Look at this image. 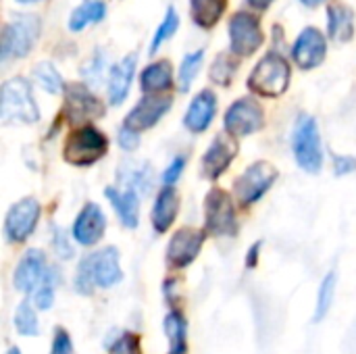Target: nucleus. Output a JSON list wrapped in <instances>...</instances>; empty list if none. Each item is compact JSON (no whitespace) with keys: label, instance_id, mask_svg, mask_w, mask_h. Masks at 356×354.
<instances>
[{"label":"nucleus","instance_id":"f257e3e1","mask_svg":"<svg viewBox=\"0 0 356 354\" xmlns=\"http://www.w3.org/2000/svg\"><path fill=\"white\" fill-rule=\"evenodd\" d=\"M121 280L123 271L119 265V250L106 246L79 261L75 273V290L83 296H90L94 288H113Z\"/></svg>","mask_w":356,"mask_h":354},{"label":"nucleus","instance_id":"f03ea898","mask_svg":"<svg viewBox=\"0 0 356 354\" xmlns=\"http://www.w3.org/2000/svg\"><path fill=\"white\" fill-rule=\"evenodd\" d=\"M0 119L4 125H31L40 119L31 86L23 77H13L2 83L0 92Z\"/></svg>","mask_w":356,"mask_h":354},{"label":"nucleus","instance_id":"7ed1b4c3","mask_svg":"<svg viewBox=\"0 0 356 354\" xmlns=\"http://www.w3.org/2000/svg\"><path fill=\"white\" fill-rule=\"evenodd\" d=\"M290 77L292 71L288 61L277 52H267L252 69L248 77V88L259 96L277 98L288 90Z\"/></svg>","mask_w":356,"mask_h":354},{"label":"nucleus","instance_id":"20e7f679","mask_svg":"<svg viewBox=\"0 0 356 354\" xmlns=\"http://www.w3.org/2000/svg\"><path fill=\"white\" fill-rule=\"evenodd\" d=\"M292 150H294V159L296 165L315 175L321 171L323 167V148H321V138H319V127L317 121L302 113L296 119L294 125V134H292Z\"/></svg>","mask_w":356,"mask_h":354},{"label":"nucleus","instance_id":"39448f33","mask_svg":"<svg viewBox=\"0 0 356 354\" xmlns=\"http://www.w3.org/2000/svg\"><path fill=\"white\" fill-rule=\"evenodd\" d=\"M106 152H108V138L100 129L92 125H83L67 136L63 159L73 167H90L98 163Z\"/></svg>","mask_w":356,"mask_h":354},{"label":"nucleus","instance_id":"423d86ee","mask_svg":"<svg viewBox=\"0 0 356 354\" xmlns=\"http://www.w3.org/2000/svg\"><path fill=\"white\" fill-rule=\"evenodd\" d=\"M42 31V21L35 15H19L8 21L2 29L0 40V58L2 63L10 58H23L29 54Z\"/></svg>","mask_w":356,"mask_h":354},{"label":"nucleus","instance_id":"0eeeda50","mask_svg":"<svg viewBox=\"0 0 356 354\" xmlns=\"http://www.w3.org/2000/svg\"><path fill=\"white\" fill-rule=\"evenodd\" d=\"M204 232L213 238H229L238 232L234 198L221 188L209 190L204 198Z\"/></svg>","mask_w":356,"mask_h":354},{"label":"nucleus","instance_id":"6e6552de","mask_svg":"<svg viewBox=\"0 0 356 354\" xmlns=\"http://www.w3.org/2000/svg\"><path fill=\"white\" fill-rule=\"evenodd\" d=\"M280 171L267 163V161H257L250 167H246V171L236 179L234 190H236V198L242 207H250L254 202H259L269 190L271 186L277 182Z\"/></svg>","mask_w":356,"mask_h":354},{"label":"nucleus","instance_id":"1a4fd4ad","mask_svg":"<svg viewBox=\"0 0 356 354\" xmlns=\"http://www.w3.org/2000/svg\"><path fill=\"white\" fill-rule=\"evenodd\" d=\"M223 125H225V134H229L232 138H246L250 134H257L265 125L263 106L250 96L240 98L227 108Z\"/></svg>","mask_w":356,"mask_h":354},{"label":"nucleus","instance_id":"9d476101","mask_svg":"<svg viewBox=\"0 0 356 354\" xmlns=\"http://www.w3.org/2000/svg\"><path fill=\"white\" fill-rule=\"evenodd\" d=\"M265 42L261 23L254 15L240 10L229 21V44L236 56H252Z\"/></svg>","mask_w":356,"mask_h":354},{"label":"nucleus","instance_id":"9b49d317","mask_svg":"<svg viewBox=\"0 0 356 354\" xmlns=\"http://www.w3.org/2000/svg\"><path fill=\"white\" fill-rule=\"evenodd\" d=\"M40 215H42V209H40V202L35 198H23L17 204H13L10 211L6 213V219H4L6 240L10 244L25 242L33 234V230L40 221Z\"/></svg>","mask_w":356,"mask_h":354},{"label":"nucleus","instance_id":"f8f14e48","mask_svg":"<svg viewBox=\"0 0 356 354\" xmlns=\"http://www.w3.org/2000/svg\"><path fill=\"white\" fill-rule=\"evenodd\" d=\"M207 232L196 227H181L177 230L167 246V265L171 269H186L196 261L202 250Z\"/></svg>","mask_w":356,"mask_h":354},{"label":"nucleus","instance_id":"ddd939ff","mask_svg":"<svg viewBox=\"0 0 356 354\" xmlns=\"http://www.w3.org/2000/svg\"><path fill=\"white\" fill-rule=\"evenodd\" d=\"M173 104V98L167 96V94H146L125 117V127L134 129V131H146L150 127H154L163 115L169 113Z\"/></svg>","mask_w":356,"mask_h":354},{"label":"nucleus","instance_id":"4468645a","mask_svg":"<svg viewBox=\"0 0 356 354\" xmlns=\"http://www.w3.org/2000/svg\"><path fill=\"white\" fill-rule=\"evenodd\" d=\"M65 115L71 123L98 119L104 115V104L81 83H67L65 88Z\"/></svg>","mask_w":356,"mask_h":354},{"label":"nucleus","instance_id":"2eb2a0df","mask_svg":"<svg viewBox=\"0 0 356 354\" xmlns=\"http://www.w3.org/2000/svg\"><path fill=\"white\" fill-rule=\"evenodd\" d=\"M238 154V146L234 142V138L229 134H219L211 146L207 148L204 156H202V165H200V173L204 179H219L232 165V161Z\"/></svg>","mask_w":356,"mask_h":354},{"label":"nucleus","instance_id":"dca6fc26","mask_svg":"<svg viewBox=\"0 0 356 354\" xmlns=\"http://www.w3.org/2000/svg\"><path fill=\"white\" fill-rule=\"evenodd\" d=\"M325 54H327V44L317 27H305L292 46V56L296 65L305 71L319 67L325 61Z\"/></svg>","mask_w":356,"mask_h":354},{"label":"nucleus","instance_id":"f3484780","mask_svg":"<svg viewBox=\"0 0 356 354\" xmlns=\"http://www.w3.org/2000/svg\"><path fill=\"white\" fill-rule=\"evenodd\" d=\"M48 273L42 250H27L15 269V288L23 294H35Z\"/></svg>","mask_w":356,"mask_h":354},{"label":"nucleus","instance_id":"a211bd4d","mask_svg":"<svg viewBox=\"0 0 356 354\" xmlns=\"http://www.w3.org/2000/svg\"><path fill=\"white\" fill-rule=\"evenodd\" d=\"M104 230H106V217H104L102 209L96 202L83 204V209L79 211V215L73 223L75 242L81 246H94L104 236Z\"/></svg>","mask_w":356,"mask_h":354},{"label":"nucleus","instance_id":"6ab92c4d","mask_svg":"<svg viewBox=\"0 0 356 354\" xmlns=\"http://www.w3.org/2000/svg\"><path fill=\"white\" fill-rule=\"evenodd\" d=\"M217 113V96L211 90H202L194 96V100L188 106V113L184 117V125L192 134H202L209 129Z\"/></svg>","mask_w":356,"mask_h":354},{"label":"nucleus","instance_id":"aec40b11","mask_svg":"<svg viewBox=\"0 0 356 354\" xmlns=\"http://www.w3.org/2000/svg\"><path fill=\"white\" fill-rule=\"evenodd\" d=\"M136 61H138L136 54H127L111 69V75H108V104L119 106L127 98L129 86H131L134 73H136Z\"/></svg>","mask_w":356,"mask_h":354},{"label":"nucleus","instance_id":"412c9836","mask_svg":"<svg viewBox=\"0 0 356 354\" xmlns=\"http://www.w3.org/2000/svg\"><path fill=\"white\" fill-rule=\"evenodd\" d=\"M177 213H179V194H177V190L173 186H163V190L159 192V196L154 200L152 215H150L154 232L165 234L173 225V221L177 219Z\"/></svg>","mask_w":356,"mask_h":354},{"label":"nucleus","instance_id":"4be33fe9","mask_svg":"<svg viewBox=\"0 0 356 354\" xmlns=\"http://www.w3.org/2000/svg\"><path fill=\"white\" fill-rule=\"evenodd\" d=\"M106 198L111 200L113 209L117 211L121 223L129 230L138 227V219H140V194L136 190H119V188H106L104 190Z\"/></svg>","mask_w":356,"mask_h":354},{"label":"nucleus","instance_id":"5701e85b","mask_svg":"<svg viewBox=\"0 0 356 354\" xmlns=\"http://www.w3.org/2000/svg\"><path fill=\"white\" fill-rule=\"evenodd\" d=\"M327 33L334 42L344 44L355 35V13L344 2H334L327 8Z\"/></svg>","mask_w":356,"mask_h":354},{"label":"nucleus","instance_id":"b1692460","mask_svg":"<svg viewBox=\"0 0 356 354\" xmlns=\"http://www.w3.org/2000/svg\"><path fill=\"white\" fill-rule=\"evenodd\" d=\"M171 83H173V73H171L169 61H156L148 65L140 77V86L144 94H161L169 90Z\"/></svg>","mask_w":356,"mask_h":354},{"label":"nucleus","instance_id":"393cba45","mask_svg":"<svg viewBox=\"0 0 356 354\" xmlns=\"http://www.w3.org/2000/svg\"><path fill=\"white\" fill-rule=\"evenodd\" d=\"M163 330L169 338L171 351L169 354H188V321L184 317L181 311L173 309L167 313L165 321H163Z\"/></svg>","mask_w":356,"mask_h":354},{"label":"nucleus","instance_id":"a878e982","mask_svg":"<svg viewBox=\"0 0 356 354\" xmlns=\"http://www.w3.org/2000/svg\"><path fill=\"white\" fill-rule=\"evenodd\" d=\"M225 6H227V0H190L192 21L202 29H211L221 19Z\"/></svg>","mask_w":356,"mask_h":354},{"label":"nucleus","instance_id":"bb28decb","mask_svg":"<svg viewBox=\"0 0 356 354\" xmlns=\"http://www.w3.org/2000/svg\"><path fill=\"white\" fill-rule=\"evenodd\" d=\"M106 15V4L104 0H83L69 19V29L71 31H81L86 29L90 23H100Z\"/></svg>","mask_w":356,"mask_h":354},{"label":"nucleus","instance_id":"cd10ccee","mask_svg":"<svg viewBox=\"0 0 356 354\" xmlns=\"http://www.w3.org/2000/svg\"><path fill=\"white\" fill-rule=\"evenodd\" d=\"M119 182L129 190H136L138 194H146L152 182L150 167L146 163H125L119 171Z\"/></svg>","mask_w":356,"mask_h":354},{"label":"nucleus","instance_id":"c85d7f7f","mask_svg":"<svg viewBox=\"0 0 356 354\" xmlns=\"http://www.w3.org/2000/svg\"><path fill=\"white\" fill-rule=\"evenodd\" d=\"M334 294H336V271H330L323 277L319 292H317V307H315V317H313L315 323L323 321L325 315L330 313V309L334 305Z\"/></svg>","mask_w":356,"mask_h":354},{"label":"nucleus","instance_id":"c756f323","mask_svg":"<svg viewBox=\"0 0 356 354\" xmlns=\"http://www.w3.org/2000/svg\"><path fill=\"white\" fill-rule=\"evenodd\" d=\"M33 77L40 83V88L48 94H60L67 86L63 83L60 73L56 71V67L52 63H40L33 69Z\"/></svg>","mask_w":356,"mask_h":354},{"label":"nucleus","instance_id":"7c9ffc66","mask_svg":"<svg viewBox=\"0 0 356 354\" xmlns=\"http://www.w3.org/2000/svg\"><path fill=\"white\" fill-rule=\"evenodd\" d=\"M202 58H204V50H202V48H200V50H194V52H188V54L184 56L181 67H179V75H177V79H179V90H181V92H188V90H190L192 81L196 79V75H198V71H200V67H202Z\"/></svg>","mask_w":356,"mask_h":354},{"label":"nucleus","instance_id":"2f4dec72","mask_svg":"<svg viewBox=\"0 0 356 354\" xmlns=\"http://www.w3.org/2000/svg\"><path fill=\"white\" fill-rule=\"evenodd\" d=\"M15 330L21 334V336H25V338H33V336H38L40 334V323H38V317H35V313H33V309L29 307V303L27 300H23L19 307H17V311H15Z\"/></svg>","mask_w":356,"mask_h":354},{"label":"nucleus","instance_id":"473e14b6","mask_svg":"<svg viewBox=\"0 0 356 354\" xmlns=\"http://www.w3.org/2000/svg\"><path fill=\"white\" fill-rule=\"evenodd\" d=\"M236 67H238V63L234 61V56L229 52H221L211 67V79L217 86H229L234 79Z\"/></svg>","mask_w":356,"mask_h":354},{"label":"nucleus","instance_id":"72a5a7b5","mask_svg":"<svg viewBox=\"0 0 356 354\" xmlns=\"http://www.w3.org/2000/svg\"><path fill=\"white\" fill-rule=\"evenodd\" d=\"M177 27H179V17H177V13H175V8L171 6V8H167V15H165V19L161 21V25L156 27V33H154V38H152V42H150V54H154L175 31H177Z\"/></svg>","mask_w":356,"mask_h":354},{"label":"nucleus","instance_id":"f704fd0d","mask_svg":"<svg viewBox=\"0 0 356 354\" xmlns=\"http://www.w3.org/2000/svg\"><path fill=\"white\" fill-rule=\"evenodd\" d=\"M56 282H58V271L54 267L48 269L42 286L38 288V292L33 294V305L35 309L40 311H48L52 307V300H54V288H56Z\"/></svg>","mask_w":356,"mask_h":354},{"label":"nucleus","instance_id":"c9c22d12","mask_svg":"<svg viewBox=\"0 0 356 354\" xmlns=\"http://www.w3.org/2000/svg\"><path fill=\"white\" fill-rule=\"evenodd\" d=\"M108 354H142L140 336H138V334H131V332L121 334V336L115 340V344L111 346V353Z\"/></svg>","mask_w":356,"mask_h":354},{"label":"nucleus","instance_id":"e433bc0d","mask_svg":"<svg viewBox=\"0 0 356 354\" xmlns=\"http://www.w3.org/2000/svg\"><path fill=\"white\" fill-rule=\"evenodd\" d=\"M52 246L56 250V255L60 259H71L73 257V246L67 238V232L60 227H54V236H52Z\"/></svg>","mask_w":356,"mask_h":354},{"label":"nucleus","instance_id":"4c0bfd02","mask_svg":"<svg viewBox=\"0 0 356 354\" xmlns=\"http://www.w3.org/2000/svg\"><path fill=\"white\" fill-rule=\"evenodd\" d=\"M73 353V344H71V336L67 330L56 328L54 330V340H52V351L50 354H71Z\"/></svg>","mask_w":356,"mask_h":354},{"label":"nucleus","instance_id":"58836bf2","mask_svg":"<svg viewBox=\"0 0 356 354\" xmlns=\"http://www.w3.org/2000/svg\"><path fill=\"white\" fill-rule=\"evenodd\" d=\"M184 167H186V156H175V159L171 161V165H169V167L165 169V173H163V184H165V186H173V184L181 177Z\"/></svg>","mask_w":356,"mask_h":354},{"label":"nucleus","instance_id":"ea45409f","mask_svg":"<svg viewBox=\"0 0 356 354\" xmlns=\"http://www.w3.org/2000/svg\"><path fill=\"white\" fill-rule=\"evenodd\" d=\"M104 65H106V63H104V54L98 50L96 56L90 61V65L81 69V73H83L90 81H98V79L102 77V73H104Z\"/></svg>","mask_w":356,"mask_h":354},{"label":"nucleus","instance_id":"a19ab883","mask_svg":"<svg viewBox=\"0 0 356 354\" xmlns=\"http://www.w3.org/2000/svg\"><path fill=\"white\" fill-rule=\"evenodd\" d=\"M117 140H119V146H121L123 150H127V152H131V150H136V148L140 146V136H138V131H134V129H129V127H125V125L119 129Z\"/></svg>","mask_w":356,"mask_h":354},{"label":"nucleus","instance_id":"79ce46f5","mask_svg":"<svg viewBox=\"0 0 356 354\" xmlns=\"http://www.w3.org/2000/svg\"><path fill=\"white\" fill-rule=\"evenodd\" d=\"M334 171H336V175H340V177L356 171V156L334 154Z\"/></svg>","mask_w":356,"mask_h":354},{"label":"nucleus","instance_id":"37998d69","mask_svg":"<svg viewBox=\"0 0 356 354\" xmlns=\"http://www.w3.org/2000/svg\"><path fill=\"white\" fill-rule=\"evenodd\" d=\"M261 248H263V242H261V240H259V242H254V244H252V246L248 248V252H246V261H244L246 269H254V267L259 265Z\"/></svg>","mask_w":356,"mask_h":354},{"label":"nucleus","instance_id":"c03bdc74","mask_svg":"<svg viewBox=\"0 0 356 354\" xmlns=\"http://www.w3.org/2000/svg\"><path fill=\"white\" fill-rule=\"evenodd\" d=\"M252 8H257V10H265L267 6H271L275 0H246Z\"/></svg>","mask_w":356,"mask_h":354},{"label":"nucleus","instance_id":"a18cd8bd","mask_svg":"<svg viewBox=\"0 0 356 354\" xmlns=\"http://www.w3.org/2000/svg\"><path fill=\"white\" fill-rule=\"evenodd\" d=\"M305 6H319L321 2H325V0H300Z\"/></svg>","mask_w":356,"mask_h":354},{"label":"nucleus","instance_id":"49530a36","mask_svg":"<svg viewBox=\"0 0 356 354\" xmlns=\"http://www.w3.org/2000/svg\"><path fill=\"white\" fill-rule=\"evenodd\" d=\"M17 2H21V4H33V2H40V0H17Z\"/></svg>","mask_w":356,"mask_h":354},{"label":"nucleus","instance_id":"de8ad7c7","mask_svg":"<svg viewBox=\"0 0 356 354\" xmlns=\"http://www.w3.org/2000/svg\"><path fill=\"white\" fill-rule=\"evenodd\" d=\"M8 354H21V353H19V348H10V351H8Z\"/></svg>","mask_w":356,"mask_h":354}]
</instances>
